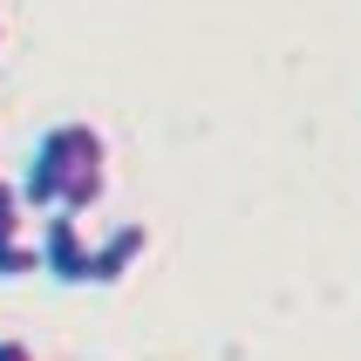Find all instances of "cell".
Masks as SVG:
<instances>
[{
  "instance_id": "cell-1",
  "label": "cell",
  "mask_w": 361,
  "mask_h": 361,
  "mask_svg": "<svg viewBox=\"0 0 361 361\" xmlns=\"http://www.w3.org/2000/svg\"><path fill=\"white\" fill-rule=\"evenodd\" d=\"M109 191V143L96 123H48L20 171L27 212H89Z\"/></svg>"
},
{
  "instance_id": "cell-5",
  "label": "cell",
  "mask_w": 361,
  "mask_h": 361,
  "mask_svg": "<svg viewBox=\"0 0 361 361\" xmlns=\"http://www.w3.org/2000/svg\"><path fill=\"white\" fill-rule=\"evenodd\" d=\"M27 232V204H20V184L0 178V239H20Z\"/></svg>"
},
{
  "instance_id": "cell-4",
  "label": "cell",
  "mask_w": 361,
  "mask_h": 361,
  "mask_svg": "<svg viewBox=\"0 0 361 361\" xmlns=\"http://www.w3.org/2000/svg\"><path fill=\"white\" fill-rule=\"evenodd\" d=\"M27 273H41V245L20 232V239H0V280H27Z\"/></svg>"
},
{
  "instance_id": "cell-3",
  "label": "cell",
  "mask_w": 361,
  "mask_h": 361,
  "mask_svg": "<svg viewBox=\"0 0 361 361\" xmlns=\"http://www.w3.org/2000/svg\"><path fill=\"white\" fill-rule=\"evenodd\" d=\"M143 252H150V232H143V225H116L102 245H89V286H116V280H130Z\"/></svg>"
},
{
  "instance_id": "cell-6",
  "label": "cell",
  "mask_w": 361,
  "mask_h": 361,
  "mask_svg": "<svg viewBox=\"0 0 361 361\" xmlns=\"http://www.w3.org/2000/svg\"><path fill=\"white\" fill-rule=\"evenodd\" d=\"M0 361H35V348L27 341H0Z\"/></svg>"
},
{
  "instance_id": "cell-2",
  "label": "cell",
  "mask_w": 361,
  "mask_h": 361,
  "mask_svg": "<svg viewBox=\"0 0 361 361\" xmlns=\"http://www.w3.org/2000/svg\"><path fill=\"white\" fill-rule=\"evenodd\" d=\"M41 273L55 286H89V239H82V212H48L41 225Z\"/></svg>"
}]
</instances>
